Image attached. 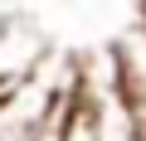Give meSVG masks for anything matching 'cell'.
Wrapping results in <instances>:
<instances>
[{"instance_id": "obj_1", "label": "cell", "mask_w": 146, "mask_h": 141, "mask_svg": "<svg viewBox=\"0 0 146 141\" xmlns=\"http://www.w3.org/2000/svg\"><path fill=\"white\" fill-rule=\"evenodd\" d=\"M58 141H98V131H93V122H88V117H78V122L68 126V136H58Z\"/></svg>"}]
</instances>
